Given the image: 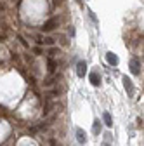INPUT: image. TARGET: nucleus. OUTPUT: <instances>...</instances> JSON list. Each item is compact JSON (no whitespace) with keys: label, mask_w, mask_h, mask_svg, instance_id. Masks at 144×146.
I'll use <instances>...</instances> for the list:
<instances>
[{"label":"nucleus","mask_w":144,"mask_h":146,"mask_svg":"<svg viewBox=\"0 0 144 146\" xmlns=\"http://www.w3.org/2000/svg\"><path fill=\"white\" fill-rule=\"evenodd\" d=\"M57 25H59V19H57V17H50L49 21H45V23H44V26H42V31L49 33V31H52L54 28H57Z\"/></svg>","instance_id":"f257e3e1"},{"label":"nucleus","mask_w":144,"mask_h":146,"mask_svg":"<svg viewBox=\"0 0 144 146\" xmlns=\"http://www.w3.org/2000/svg\"><path fill=\"white\" fill-rule=\"evenodd\" d=\"M130 71L134 73V75H141V59L137 58V56H134L132 59H130Z\"/></svg>","instance_id":"f03ea898"},{"label":"nucleus","mask_w":144,"mask_h":146,"mask_svg":"<svg viewBox=\"0 0 144 146\" xmlns=\"http://www.w3.org/2000/svg\"><path fill=\"white\" fill-rule=\"evenodd\" d=\"M123 87H125V90H127V94H129V96H134L135 89H134V84H132V80H130L127 75L123 77Z\"/></svg>","instance_id":"7ed1b4c3"},{"label":"nucleus","mask_w":144,"mask_h":146,"mask_svg":"<svg viewBox=\"0 0 144 146\" xmlns=\"http://www.w3.org/2000/svg\"><path fill=\"white\" fill-rule=\"evenodd\" d=\"M85 73H87V63L85 61H78V64H77V75L80 78H83Z\"/></svg>","instance_id":"20e7f679"},{"label":"nucleus","mask_w":144,"mask_h":146,"mask_svg":"<svg viewBox=\"0 0 144 146\" xmlns=\"http://www.w3.org/2000/svg\"><path fill=\"white\" fill-rule=\"evenodd\" d=\"M89 80H90V84L94 85V87H99L101 85V75L97 71H92L90 75H89Z\"/></svg>","instance_id":"39448f33"},{"label":"nucleus","mask_w":144,"mask_h":146,"mask_svg":"<svg viewBox=\"0 0 144 146\" xmlns=\"http://www.w3.org/2000/svg\"><path fill=\"white\" fill-rule=\"evenodd\" d=\"M106 61L110 63L111 66H118V63H120L118 56H116V54H113V52H106Z\"/></svg>","instance_id":"423d86ee"},{"label":"nucleus","mask_w":144,"mask_h":146,"mask_svg":"<svg viewBox=\"0 0 144 146\" xmlns=\"http://www.w3.org/2000/svg\"><path fill=\"white\" fill-rule=\"evenodd\" d=\"M77 141L80 143V144H83V143H87V136H85V131L83 129H77Z\"/></svg>","instance_id":"0eeeda50"},{"label":"nucleus","mask_w":144,"mask_h":146,"mask_svg":"<svg viewBox=\"0 0 144 146\" xmlns=\"http://www.w3.org/2000/svg\"><path fill=\"white\" fill-rule=\"evenodd\" d=\"M102 120H104V125L106 127H113V118H111V115L108 113V111L102 113Z\"/></svg>","instance_id":"6e6552de"},{"label":"nucleus","mask_w":144,"mask_h":146,"mask_svg":"<svg viewBox=\"0 0 144 146\" xmlns=\"http://www.w3.org/2000/svg\"><path fill=\"white\" fill-rule=\"evenodd\" d=\"M92 132L97 136V134H101V122L99 120H94V125H92Z\"/></svg>","instance_id":"1a4fd4ad"},{"label":"nucleus","mask_w":144,"mask_h":146,"mask_svg":"<svg viewBox=\"0 0 144 146\" xmlns=\"http://www.w3.org/2000/svg\"><path fill=\"white\" fill-rule=\"evenodd\" d=\"M38 42H40V44H45V45H54V38H52V36H45V38H40Z\"/></svg>","instance_id":"9d476101"},{"label":"nucleus","mask_w":144,"mask_h":146,"mask_svg":"<svg viewBox=\"0 0 144 146\" xmlns=\"http://www.w3.org/2000/svg\"><path fill=\"white\" fill-rule=\"evenodd\" d=\"M49 54H50V56H57V54H59V49H56V47H50Z\"/></svg>","instance_id":"9b49d317"},{"label":"nucleus","mask_w":144,"mask_h":146,"mask_svg":"<svg viewBox=\"0 0 144 146\" xmlns=\"http://www.w3.org/2000/svg\"><path fill=\"white\" fill-rule=\"evenodd\" d=\"M54 70H56V63H54V61H52V59H50V61H49V71H50V73H52V71H54Z\"/></svg>","instance_id":"f8f14e48"},{"label":"nucleus","mask_w":144,"mask_h":146,"mask_svg":"<svg viewBox=\"0 0 144 146\" xmlns=\"http://www.w3.org/2000/svg\"><path fill=\"white\" fill-rule=\"evenodd\" d=\"M89 16H90V17H92V21H94V23H97V17H96V14H94L92 11H89Z\"/></svg>","instance_id":"ddd939ff"},{"label":"nucleus","mask_w":144,"mask_h":146,"mask_svg":"<svg viewBox=\"0 0 144 146\" xmlns=\"http://www.w3.org/2000/svg\"><path fill=\"white\" fill-rule=\"evenodd\" d=\"M33 52H35V54H40V52H42V49H40V47H35V49H33Z\"/></svg>","instance_id":"4468645a"},{"label":"nucleus","mask_w":144,"mask_h":146,"mask_svg":"<svg viewBox=\"0 0 144 146\" xmlns=\"http://www.w3.org/2000/svg\"><path fill=\"white\" fill-rule=\"evenodd\" d=\"M69 35H71V36L75 35V28H73V26H69Z\"/></svg>","instance_id":"2eb2a0df"},{"label":"nucleus","mask_w":144,"mask_h":146,"mask_svg":"<svg viewBox=\"0 0 144 146\" xmlns=\"http://www.w3.org/2000/svg\"><path fill=\"white\" fill-rule=\"evenodd\" d=\"M50 146H57V143H56V141L52 139V141H50Z\"/></svg>","instance_id":"dca6fc26"}]
</instances>
